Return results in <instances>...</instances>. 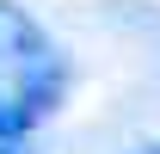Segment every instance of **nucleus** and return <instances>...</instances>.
I'll list each match as a JSON object with an SVG mask.
<instances>
[{
  "instance_id": "nucleus-1",
  "label": "nucleus",
  "mask_w": 160,
  "mask_h": 154,
  "mask_svg": "<svg viewBox=\"0 0 160 154\" xmlns=\"http://www.w3.org/2000/svg\"><path fill=\"white\" fill-rule=\"evenodd\" d=\"M0 56L6 62H37V56H49V43H43V31L31 19H25V6H6V0H0Z\"/></svg>"
},
{
  "instance_id": "nucleus-2",
  "label": "nucleus",
  "mask_w": 160,
  "mask_h": 154,
  "mask_svg": "<svg viewBox=\"0 0 160 154\" xmlns=\"http://www.w3.org/2000/svg\"><path fill=\"white\" fill-rule=\"evenodd\" d=\"M31 123H37V117L25 111L19 99H0V142H25V136H31Z\"/></svg>"
},
{
  "instance_id": "nucleus-3",
  "label": "nucleus",
  "mask_w": 160,
  "mask_h": 154,
  "mask_svg": "<svg viewBox=\"0 0 160 154\" xmlns=\"http://www.w3.org/2000/svg\"><path fill=\"white\" fill-rule=\"evenodd\" d=\"M0 154H25V148H19V142H0Z\"/></svg>"
},
{
  "instance_id": "nucleus-4",
  "label": "nucleus",
  "mask_w": 160,
  "mask_h": 154,
  "mask_svg": "<svg viewBox=\"0 0 160 154\" xmlns=\"http://www.w3.org/2000/svg\"><path fill=\"white\" fill-rule=\"evenodd\" d=\"M142 154H160V148H142Z\"/></svg>"
}]
</instances>
